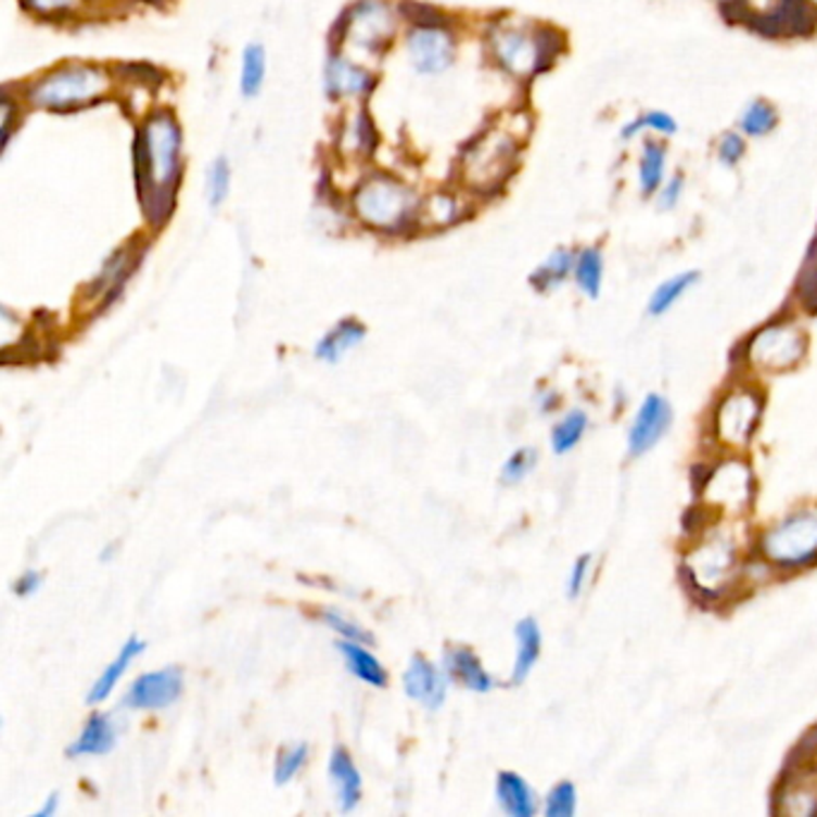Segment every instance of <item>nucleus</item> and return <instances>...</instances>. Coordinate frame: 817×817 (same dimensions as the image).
I'll use <instances>...</instances> for the list:
<instances>
[{
  "mask_svg": "<svg viewBox=\"0 0 817 817\" xmlns=\"http://www.w3.org/2000/svg\"><path fill=\"white\" fill-rule=\"evenodd\" d=\"M515 638H518V658H515L511 681L523 684L527 674L533 672V666L539 658V650H542V633H539L533 618H523L521 624L515 626Z\"/></svg>",
  "mask_w": 817,
  "mask_h": 817,
  "instance_id": "21",
  "label": "nucleus"
},
{
  "mask_svg": "<svg viewBox=\"0 0 817 817\" xmlns=\"http://www.w3.org/2000/svg\"><path fill=\"white\" fill-rule=\"evenodd\" d=\"M588 566H590V557L578 559V563H575V566H573L571 580H569V592H571V597H575V595H578V592L583 590L585 575H588Z\"/></svg>",
  "mask_w": 817,
  "mask_h": 817,
  "instance_id": "40",
  "label": "nucleus"
},
{
  "mask_svg": "<svg viewBox=\"0 0 817 817\" xmlns=\"http://www.w3.org/2000/svg\"><path fill=\"white\" fill-rule=\"evenodd\" d=\"M533 465H535V451H531V448H521V451H515L509 460H506L501 480L506 482V485H515V482H521L527 473H531Z\"/></svg>",
  "mask_w": 817,
  "mask_h": 817,
  "instance_id": "34",
  "label": "nucleus"
},
{
  "mask_svg": "<svg viewBox=\"0 0 817 817\" xmlns=\"http://www.w3.org/2000/svg\"><path fill=\"white\" fill-rule=\"evenodd\" d=\"M681 192H684V180L681 178H672L669 182H666V186H662L660 197H658L660 209H674L678 200H681Z\"/></svg>",
  "mask_w": 817,
  "mask_h": 817,
  "instance_id": "38",
  "label": "nucleus"
},
{
  "mask_svg": "<svg viewBox=\"0 0 817 817\" xmlns=\"http://www.w3.org/2000/svg\"><path fill=\"white\" fill-rule=\"evenodd\" d=\"M585 427H588V418H585L583 412H571V416L554 430V434H551V446H554V451L566 454L569 448L580 442Z\"/></svg>",
  "mask_w": 817,
  "mask_h": 817,
  "instance_id": "31",
  "label": "nucleus"
},
{
  "mask_svg": "<svg viewBox=\"0 0 817 817\" xmlns=\"http://www.w3.org/2000/svg\"><path fill=\"white\" fill-rule=\"evenodd\" d=\"M575 267V257L571 255L569 250H557L554 255H551L542 267H539L535 273H533V285L539 288V291H549V288L559 285L563 279H566L569 271Z\"/></svg>",
  "mask_w": 817,
  "mask_h": 817,
  "instance_id": "26",
  "label": "nucleus"
},
{
  "mask_svg": "<svg viewBox=\"0 0 817 817\" xmlns=\"http://www.w3.org/2000/svg\"><path fill=\"white\" fill-rule=\"evenodd\" d=\"M264 73H267V58H264L261 46H247L243 55V73H240V87L245 97L259 94L264 85Z\"/></svg>",
  "mask_w": 817,
  "mask_h": 817,
  "instance_id": "28",
  "label": "nucleus"
},
{
  "mask_svg": "<svg viewBox=\"0 0 817 817\" xmlns=\"http://www.w3.org/2000/svg\"><path fill=\"white\" fill-rule=\"evenodd\" d=\"M497 799L511 817H531L537 810L533 789L515 773H501L497 777Z\"/></svg>",
  "mask_w": 817,
  "mask_h": 817,
  "instance_id": "20",
  "label": "nucleus"
},
{
  "mask_svg": "<svg viewBox=\"0 0 817 817\" xmlns=\"http://www.w3.org/2000/svg\"><path fill=\"white\" fill-rule=\"evenodd\" d=\"M365 327L355 319H343L333 327L324 339L317 343V358L324 362H339L345 353H350L355 345H360L365 339Z\"/></svg>",
  "mask_w": 817,
  "mask_h": 817,
  "instance_id": "19",
  "label": "nucleus"
},
{
  "mask_svg": "<svg viewBox=\"0 0 817 817\" xmlns=\"http://www.w3.org/2000/svg\"><path fill=\"white\" fill-rule=\"evenodd\" d=\"M803 355V336L796 327H769L751 343V360L767 370H784Z\"/></svg>",
  "mask_w": 817,
  "mask_h": 817,
  "instance_id": "7",
  "label": "nucleus"
},
{
  "mask_svg": "<svg viewBox=\"0 0 817 817\" xmlns=\"http://www.w3.org/2000/svg\"><path fill=\"white\" fill-rule=\"evenodd\" d=\"M403 688H406L408 698L422 707L439 710L446 700L448 676L424 658H412L406 674H403Z\"/></svg>",
  "mask_w": 817,
  "mask_h": 817,
  "instance_id": "9",
  "label": "nucleus"
},
{
  "mask_svg": "<svg viewBox=\"0 0 817 817\" xmlns=\"http://www.w3.org/2000/svg\"><path fill=\"white\" fill-rule=\"evenodd\" d=\"M765 554L777 563H803L817 554V515L801 513L765 537Z\"/></svg>",
  "mask_w": 817,
  "mask_h": 817,
  "instance_id": "5",
  "label": "nucleus"
},
{
  "mask_svg": "<svg viewBox=\"0 0 817 817\" xmlns=\"http://www.w3.org/2000/svg\"><path fill=\"white\" fill-rule=\"evenodd\" d=\"M810 3H813V5H815V8H817V0H810Z\"/></svg>",
  "mask_w": 817,
  "mask_h": 817,
  "instance_id": "44",
  "label": "nucleus"
},
{
  "mask_svg": "<svg viewBox=\"0 0 817 817\" xmlns=\"http://www.w3.org/2000/svg\"><path fill=\"white\" fill-rule=\"evenodd\" d=\"M75 3H77V0H27V5L34 8V10H39V13H55V10L61 13V10L71 8Z\"/></svg>",
  "mask_w": 817,
  "mask_h": 817,
  "instance_id": "41",
  "label": "nucleus"
},
{
  "mask_svg": "<svg viewBox=\"0 0 817 817\" xmlns=\"http://www.w3.org/2000/svg\"><path fill=\"white\" fill-rule=\"evenodd\" d=\"M640 130H652V132H658L662 137H672V135H676L678 125L669 113L650 111L646 115H638V118L633 123H628L626 128L621 130V137H624V140H633V137H638Z\"/></svg>",
  "mask_w": 817,
  "mask_h": 817,
  "instance_id": "30",
  "label": "nucleus"
},
{
  "mask_svg": "<svg viewBox=\"0 0 817 817\" xmlns=\"http://www.w3.org/2000/svg\"><path fill=\"white\" fill-rule=\"evenodd\" d=\"M669 424H672L669 403L660 396H650L646 403H642L638 418L630 427V436H628L630 454L640 456L650 451V448L662 439V434L666 432Z\"/></svg>",
  "mask_w": 817,
  "mask_h": 817,
  "instance_id": "10",
  "label": "nucleus"
},
{
  "mask_svg": "<svg viewBox=\"0 0 817 817\" xmlns=\"http://www.w3.org/2000/svg\"><path fill=\"white\" fill-rule=\"evenodd\" d=\"M745 154V140L739 132H729L722 137V142L717 146V156L724 166H736Z\"/></svg>",
  "mask_w": 817,
  "mask_h": 817,
  "instance_id": "37",
  "label": "nucleus"
},
{
  "mask_svg": "<svg viewBox=\"0 0 817 817\" xmlns=\"http://www.w3.org/2000/svg\"><path fill=\"white\" fill-rule=\"evenodd\" d=\"M695 281H698V273L686 271L681 276H674V279H669L666 283H662L658 291H654L652 301H650V315H664L666 309H669Z\"/></svg>",
  "mask_w": 817,
  "mask_h": 817,
  "instance_id": "29",
  "label": "nucleus"
},
{
  "mask_svg": "<svg viewBox=\"0 0 817 817\" xmlns=\"http://www.w3.org/2000/svg\"><path fill=\"white\" fill-rule=\"evenodd\" d=\"M106 77L91 67H65L31 89V101L46 108H71L103 94Z\"/></svg>",
  "mask_w": 817,
  "mask_h": 817,
  "instance_id": "2",
  "label": "nucleus"
},
{
  "mask_svg": "<svg viewBox=\"0 0 817 817\" xmlns=\"http://www.w3.org/2000/svg\"><path fill=\"white\" fill-rule=\"evenodd\" d=\"M757 420V400L751 394H736L724 400L717 416V430L724 442L743 444Z\"/></svg>",
  "mask_w": 817,
  "mask_h": 817,
  "instance_id": "12",
  "label": "nucleus"
},
{
  "mask_svg": "<svg viewBox=\"0 0 817 817\" xmlns=\"http://www.w3.org/2000/svg\"><path fill=\"white\" fill-rule=\"evenodd\" d=\"M182 672L178 666L142 674L125 695V705L132 710H164L182 695Z\"/></svg>",
  "mask_w": 817,
  "mask_h": 817,
  "instance_id": "6",
  "label": "nucleus"
},
{
  "mask_svg": "<svg viewBox=\"0 0 817 817\" xmlns=\"http://www.w3.org/2000/svg\"><path fill=\"white\" fill-rule=\"evenodd\" d=\"M307 745L305 743H297L293 748H285V751L279 755V761H276V769H273V779L276 784H288V781L295 779L297 773L305 767L307 763Z\"/></svg>",
  "mask_w": 817,
  "mask_h": 817,
  "instance_id": "32",
  "label": "nucleus"
},
{
  "mask_svg": "<svg viewBox=\"0 0 817 817\" xmlns=\"http://www.w3.org/2000/svg\"><path fill=\"white\" fill-rule=\"evenodd\" d=\"M336 650L341 652V658L345 662V666H348V672L360 678L362 684L367 686H374V688H384L386 681H388V674L382 666V662H379L374 654L362 648V642H355V640H341Z\"/></svg>",
  "mask_w": 817,
  "mask_h": 817,
  "instance_id": "16",
  "label": "nucleus"
},
{
  "mask_svg": "<svg viewBox=\"0 0 817 817\" xmlns=\"http://www.w3.org/2000/svg\"><path fill=\"white\" fill-rule=\"evenodd\" d=\"M353 27L358 29V41L365 43V46H372V43H382L376 39H386L388 31H391V22H388V15L386 10H382L379 5H367L360 10V17L353 20Z\"/></svg>",
  "mask_w": 817,
  "mask_h": 817,
  "instance_id": "25",
  "label": "nucleus"
},
{
  "mask_svg": "<svg viewBox=\"0 0 817 817\" xmlns=\"http://www.w3.org/2000/svg\"><path fill=\"white\" fill-rule=\"evenodd\" d=\"M748 470L739 463L722 465L715 475L710 477L707 499L724 506H741L748 499Z\"/></svg>",
  "mask_w": 817,
  "mask_h": 817,
  "instance_id": "17",
  "label": "nucleus"
},
{
  "mask_svg": "<svg viewBox=\"0 0 817 817\" xmlns=\"http://www.w3.org/2000/svg\"><path fill=\"white\" fill-rule=\"evenodd\" d=\"M575 281H578L580 291L588 293L590 297H597L602 288V273H604V261L602 255L597 250H583L578 259H575Z\"/></svg>",
  "mask_w": 817,
  "mask_h": 817,
  "instance_id": "24",
  "label": "nucleus"
},
{
  "mask_svg": "<svg viewBox=\"0 0 817 817\" xmlns=\"http://www.w3.org/2000/svg\"><path fill=\"white\" fill-rule=\"evenodd\" d=\"M777 128V111L767 101L748 103L741 113V130L751 137H765Z\"/></svg>",
  "mask_w": 817,
  "mask_h": 817,
  "instance_id": "27",
  "label": "nucleus"
},
{
  "mask_svg": "<svg viewBox=\"0 0 817 817\" xmlns=\"http://www.w3.org/2000/svg\"><path fill=\"white\" fill-rule=\"evenodd\" d=\"M230 188V168L224 158H218L209 170V202L212 206H218L228 194Z\"/></svg>",
  "mask_w": 817,
  "mask_h": 817,
  "instance_id": "36",
  "label": "nucleus"
},
{
  "mask_svg": "<svg viewBox=\"0 0 817 817\" xmlns=\"http://www.w3.org/2000/svg\"><path fill=\"white\" fill-rule=\"evenodd\" d=\"M575 813V789L559 784L547 799V817H571Z\"/></svg>",
  "mask_w": 817,
  "mask_h": 817,
  "instance_id": "35",
  "label": "nucleus"
},
{
  "mask_svg": "<svg viewBox=\"0 0 817 817\" xmlns=\"http://www.w3.org/2000/svg\"><path fill=\"white\" fill-rule=\"evenodd\" d=\"M41 580H43V575L41 573H37V571H27L25 575H20V580L15 583V595H20V597H27V595H31V592H37L39 588H41Z\"/></svg>",
  "mask_w": 817,
  "mask_h": 817,
  "instance_id": "39",
  "label": "nucleus"
},
{
  "mask_svg": "<svg viewBox=\"0 0 817 817\" xmlns=\"http://www.w3.org/2000/svg\"><path fill=\"white\" fill-rule=\"evenodd\" d=\"M144 648H146V646H144V640H140L137 636L128 638V642H125L123 650L118 652V658H115V660L106 666V672H103V674L97 678V681H94V686H91L89 695H87V703H89V705L103 703V700H106V698L113 693V688L118 686V681L125 676V672L130 669V664H132V662H135L137 658H140V654L144 652Z\"/></svg>",
  "mask_w": 817,
  "mask_h": 817,
  "instance_id": "15",
  "label": "nucleus"
},
{
  "mask_svg": "<svg viewBox=\"0 0 817 817\" xmlns=\"http://www.w3.org/2000/svg\"><path fill=\"white\" fill-rule=\"evenodd\" d=\"M410 192L388 178L367 180L355 197V209L367 224L379 228L398 226L410 212Z\"/></svg>",
  "mask_w": 817,
  "mask_h": 817,
  "instance_id": "3",
  "label": "nucleus"
},
{
  "mask_svg": "<svg viewBox=\"0 0 817 817\" xmlns=\"http://www.w3.org/2000/svg\"><path fill=\"white\" fill-rule=\"evenodd\" d=\"M55 805H58V796H55V793H53V796L46 799V805H43V808H41V810L37 813V817H46V815L55 813Z\"/></svg>",
  "mask_w": 817,
  "mask_h": 817,
  "instance_id": "42",
  "label": "nucleus"
},
{
  "mask_svg": "<svg viewBox=\"0 0 817 817\" xmlns=\"http://www.w3.org/2000/svg\"><path fill=\"white\" fill-rule=\"evenodd\" d=\"M327 85L331 94H358V91L370 85V75L336 58L327 71Z\"/></svg>",
  "mask_w": 817,
  "mask_h": 817,
  "instance_id": "23",
  "label": "nucleus"
},
{
  "mask_svg": "<svg viewBox=\"0 0 817 817\" xmlns=\"http://www.w3.org/2000/svg\"><path fill=\"white\" fill-rule=\"evenodd\" d=\"M664 168H666V152L660 142H646L640 156V190L646 194H654L664 182Z\"/></svg>",
  "mask_w": 817,
  "mask_h": 817,
  "instance_id": "22",
  "label": "nucleus"
},
{
  "mask_svg": "<svg viewBox=\"0 0 817 817\" xmlns=\"http://www.w3.org/2000/svg\"><path fill=\"white\" fill-rule=\"evenodd\" d=\"M321 618H324V624H327L331 630L341 633V636H343L345 640L367 642V646H372V642H374V638L370 636V633H367L365 628H360L358 624H355L353 618H348L345 614L336 612V609H327V612L321 614Z\"/></svg>",
  "mask_w": 817,
  "mask_h": 817,
  "instance_id": "33",
  "label": "nucleus"
},
{
  "mask_svg": "<svg viewBox=\"0 0 817 817\" xmlns=\"http://www.w3.org/2000/svg\"><path fill=\"white\" fill-rule=\"evenodd\" d=\"M410 58L420 73H439L451 63L454 41L442 29H418L410 37Z\"/></svg>",
  "mask_w": 817,
  "mask_h": 817,
  "instance_id": "11",
  "label": "nucleus"
},
{
  "mask_svg": "<svg viewBox=\"0 0 817 817\" xmlns=\"http://www.w3.org/2000/svg\"><path fill=\"white\" fill-rule=\"evenodd\" d=\"M115 745V727L108 715H91L89 722L85 724L82 733L79 739L67 748V755L71 757H82V755H106L113 751Z\"/></svg>",
  "mask_w": 817,
  "mask_h": 817,
  "instance_id": "18",
  "label": "nucleus"
},
{
  "mask_svg": "<svg viewBox=\"0 0 817 817\" xmlns=\"http://www.w3.org/2000/svg\"><path fill=\"white\" fill-rule=\"evenodd\" d=\"M178 146L180 137L178 128L168 115H156V118L146 125L144 137L137 149V168H140V182L152 180L154 190L168 192L170 182L176 180L178 173Z\"/></svg>",
  "mask_w": 817,
  "mask_h": 817,
  "instance_id": "1",
  "label": "nucleus"
},
{
  "mask_svg": "<svg viewBox=\"0 0 817 817\" xmlns=\"http://www.w3.org/2000/svg\"><path fill=\"white\" fill-rule=\"evenodd\" d=\"M329 777H331L333 791H336L339 808L343 813H350L358 808V803L362 799V777H360V769L355 767L350 753L341 745L333 748V753H331Z\"/></svg>",
  "mask_w": 817,
  "mask_h": 817,
  "instance_id": "13",
  "label": "nucleus"
},
{
  "mask_svg": "<svg viewBox=\"0 0 817 817\" xmlns=\"http://www.w3.org/2000/svg\"><path fill=\"white\" fill-rule=\"evenodd\" d=\"M444 666L446 674L454 678V681L463 684L470 690H477V693H487V690L494 688L492 676L485 672L477 654L470 648H448L444 654Z\"/></svg>",
  "mask_w": 817,
  "mask_h": 817,
  "instance_id": "14",
  "label": "nucleus"
},
{
  "mask_svg": "<svg viewBox=\"0 0 817 817\" xmlns=\"http://www.w3.org/2000/svg\"><path fill=\"white\" fill-rule=\"evenodd\" d=\"M545 37L547 31L527 34L521 29H503L494 37V51L506 71L513 75H533L542 71L549 58L557 53Z\"/></svg>",
  "mask_w": 817,
  "mask_h": 817,
  "instance_id": "4",
  "label": "nucleus"
},
{
  "mask_svg": "<svg viewBox=\"0 0 817 817\" xmlns=\"http://www.w3.org/2000/svg\"><path fill=\"white\" fill-rule=\"evenodd\" d=\"M719 3H736V0H719Z\"/></svg>",
  "mask_w": 817,
  "mask_h": 817,
  "instance_id": "43",
  "label": "nucleus"
},
{
  "mask_svg": "<svg viewBox=\"0 0 817 817\" xmlns=\"http://www.w3.org/2000/svg\"><path fill=\"white\" fill-rule=\"evenodd\" d=\"M515 144L503 135H489L477 144V152L468 156V178L475 186H497L511 170Z\"/></svg>",
  "mask_w": 817,
  "mask_h": 817,
  "instance_id": "8",
  "label": "nucleus"
}]
</instances>
